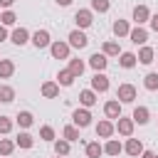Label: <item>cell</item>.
<instances>
[{
    "mask_svg": "<svg viewBox=\"0 0 158 158\" xmlns=\"http://www.w3.org/2000/svg\"><path fill=\"white\" fill-rule=\"evenodd\" d=\"M57 5H62V7H67V5H72V0H57Z\"/></svg>",
    "mask_w": 158,
    "mask_h": 158,
    "instance_id": "7bdbcfd3",
    "label": "cell"
},
{
    "mask_svg": "<svg viewBox=\"0 0 158 158\" xmlns=\"http://www.w3.org/2000/svg\"><path fill=\"white\" fill-rule=\"evenodd\" d=\"M32 44H35L37 49H42V47H49V44H52V40H49V32H47V30H37V32L32 35Z\"/></svg>",
    "mask_w": 158,
    "mask_h": 158,
    "instance_id": "277c9868",
    "label": "cell"
},
{
    "mask_svg": "<svg viewBox=\"0 0 158 158\" xmlns=\"http://www.w3.org/2000/svg\"><path fill=\"white\" fill-rule=\"evenodd\" d=\"M91 10H96V12H106V10H109V0H91Z\"/></svg>",
    "mask_w": 158,
    "mask_h": 158,
    "instance_id": "d590c367",
    "label": "cell"
},
{
    "mask_svg": "<svg viewBox=\"0 0 158 158\" xmlns=\"http://www.w3.org/2000/svg\"><path fill=\"white\" fill-rule=\"evenodd\" d=\"M89 44V40H86V35L84 32H79V30H74V32H69V47H77V49H84Z\"/></svg>",
    "mask_w": 158,
    "mask_h": 158,
    "instance_id": "5b68a950",
    "label": "cell"
},
{
    "mask_svg": "<svg viewBox=\"0 0 158 158\" xmlns=\"http://www.w3.org/2000/svg\"><path fill=\"white\" fill-rule=\"evenodd\" d=\"M126 153H128V156H141V153H143V143H141L138 138H128V143H126Z\"/></svg>",
    "mask_w": 158,
    "mask_h": 158,
    "instance_id": "e0dca14e",
    "label": "cell"
},
{
    "mask_svg": "<svg viewBox=\"0 0 158 158\" xmlns=\"http://www.w3.org/2000/svg\"><path fill=\"white\" fill-rule=\"evenodd\" d=\"M15 20H17V17H15L12 10H5V12L0 15V22H2V25H15Z\"/></svg>",
    "mask_w": 158,
    "mask_h": 158,
    "instance_id": "e575fe53",
    "label": "cell"
},
{
    "mask_svg": "<svg viewBox=\"0 0 158 158\" xmlns=\"http://www.w3.org/2000/svg\"><path fill=\"white\" fill-rule=\"evenodd\" d=\"M79 101H81V106H94L96 104V91L94 89H84V91H79Z\"/></svg>",
    "mask_w": 158,
    "mask_h": 158,
    "instance_id": "4fadbf2b",
    "label": "cell"
},
{
    "mask_svg": "<svg viewBox=\"0 0 158 158\" xmlns=\"http://www.w3.org/2000/svg\"><path fill=\"white\" fill-rule=\"evenodd\" d=\"M12 99H15V89H12V86H2V84H0V101L10 104Z\"/></svg>",
    "mask_w": 158,
    "mask_h": 158,
    "instance_id": "4dcf8cb0",
    "label": "cell"
},
{
    "mask_svg": "<svg viewBox=\"0 0 158 158\" xmlns=\"http://www.w3.org/2000/svg\"><path fill=\"white\" fill-rule=\"evenodd\" d=\"M49 52H52L54 59H69V44L67 42H52Z\"/></svg>",
    "mask_w": 158,
    "mask_h": 158,
    "instance_id": "3957f363",
    "label": "cell"
},
{
    "mask_svg": "<svg viewBox=\"0 0 158 158\" xmlns=\"http://www.w3.org/2000/svg\"><path fill=\"white\" fill-rule=\"evenodd\" d=\"M40 136H42L44 141H52V138H54V128H52V126H42V128H40Z\"/></svg>",
    "mask_w": 158,
    "mask_h": 158,
    "instance_id": "8d00e7d4",
    "label": "cell"
},
{
    "mask_svg": "<svg viewBox=\"0 0 158 158\" xmlns=\"http://www.w3.org/2000/svg\"><path fill=\"white\" fill-rule=\"evenodd\" d=\"M148 22H151L153 32H158V12H156V15H151V20H148Z\"/></svg>",
    "mask_w": 158,
    "mask_h": 158,
    "instance_id": "f35d334b",
    "label": "cell"
},
{
    "mask_svg": "<svg viewBox=\"0 0 158 158\" xmlns=\"http://www.w3.org/2000/svg\"><path fill=\"white\" fill-rule=\"evenodd\" d=\"M114 131H116V128H114L111 121H99V126H96V136H101V138H109Z\"/></svg>",
    "mask_w": 158,
    "mask_h": 158,
    "instance_id": "2e32d148",
    "label": "cell"
},
{
    "mask_svg": "<svg viewBox=\"0 0 158 158\" xmlns=\"http://www.w3.org/2000/svg\"><path fill=\"white\" fill-rule=\"evenodd\" d=\"M54 153H57V156H67V153H69V141H67V138L54 141Z\"/></svg>",
    "mask_w": 158,
    "mask_h": 158,
    "instance_id": "1f68e13d",
    "label": "cell"
},
{
    "mask_svg": "<svg viewBox=\"0 0 158 158\" xmlns=\"http://www.w3.org/2000/svg\"><path fill=\"white\" fill-rule=\"evenodd\" d=\"M114 128H116L121 136H131V133H133V118H123V116H118Z\"/></svg>",
    "mask_w": 158,
    "mask_h": 158,
    "instance_id": "52a82bcc",
    "label": "cell"
},
{
    "mask_svg": "<svg viewBox=\"0 0 158 158\" xmlns=\"http://www.w3.org/2000/svg\"><path fill=\"white\" fill-rule=\"evenodd\" d=\"M116 99H118L121 104H131V101L136 99V86H133V84H121L118 91H116Z\"/></svg>",
    "mask_w": 158,
    "mask_h": 158,
    "instance_id": "6da1fadb",
    "label": "cell"
},
{
    "mask_svg": "<svg viewBox=\"0 0 158 158\" xmlns=\"http://www.w3.org/2000/svg\"><path fill=\"white\" fill-rule=\"evenodd\" d=\"M15 74V62L12 59H0V79H10Z\"/></svg>",
    "mask_w": 158,
    "mask_h": 158,
    "instance_id": "9a60e30c",
    "label": "cell"
},
{
    "mask_svg": "<svg viewBox=\"0 0 158 158\" xmlns=\"http://www.w3.org/2000/svg\"><path fill=\"white\" fill-rule=\"evenodd\" d=\"M141 158H158V156H156L153 151H143V153H141Z\"/></svg>",
    "mask_w": 158,
    "mask_h": 158,
    "instance_id": "ab89813d",
    "label": "cell"
},
{
    "mask_svg": "<svg viewBox=\"0 0 158 158\" xmlns=\"http://www.w3.org/2000/svg\"><path fill=\"white\" fill-rule=\"evenodd\" d=\"M143 86H146L148 91H156V89H158V72H151V74H146V79H143Z\"/></svg>",
    "mask_w": 158,
    "mask_h": 158,
    "instance_id": "cb8c5ba5",
    "label": "cell"
},
{
    "mask_svg": "<svg viewBox=\"0 0 158 158\" xmlns=\"http://www.w3.org/2000/svg\"><path fill=\"white\" fill-rule=\"evenodd\" d=\"M133 20H136L138 25L148 22V20H151V12H148V7H146V5H136V7H133Z\"/></svg>",
    "mask_w": 158,
    "mask_h": 158,
    "instance_id": "8fae6325",
    "label": "cell"
},
{
    "mask_svg": "<svg viewBox=\"0 0 158 158\" xmlns=\"http://www.w3.org/2000/svg\"><path fill=\"white\" fill-rule=\"evenodd\" d=\"M12 2H15V0H0V7H10Z\"/></svg>",
    "mask_w": 158,
    "mask_h": 158,
    "instance_id": "b9f144b4",
    "label": "cell"
},
{
    "mask_svg": "<svg viewBox=\"0 0 158 158\" xmlns=\"http://www.w3.org/2000/svg\"><path fill=\"white\" fill-rule=\"evenodd\" d=\"M10 128H12V121L7 116H0V133H7Z\"/></svg>",
    "mask_w": 158,
    "mask_h": 158,
    "instance_id": "74e56055",
    "label": "cell"
},
{
    "mask_svg": "<svg viewBox=\"0 0 158 158\" xmlns=\"http://www.w3.org/2000/svg\"><path fill=\"white\" fill-rule=\"evenodd\" d=\"M2 40H7V30L0 25V42H2Z\"/></svg>",
    "mask_w": 158,
    "mask_h": 158,
    "instance_id": "60d3db41",
    "label": "cell"
},
{
    "mask_svg": "<svg viewBox=\"0 0 158 158\" xmlns=\"http://www.w3.org/2000/svg\"><path fill=\"white\" fill-rule=\"evenodd\" d=\"M104 153V146L99 143V141H91L89 146H86V158H99Z\"/></svg>",
    "mask_w": 158,
    "mask_h": 158,
    "instance_id": "7402d4cb",
    "label": "cell"
},
{
    "mask_svg": "<svg viewBox=\"0 0 158 158\" xmlns=\"http://www.w3.org/2000/svg\"><path fill=\"white\" fill-rule=\"evenodd\" d=\"M57 79H59V84H62V86H72V81H74L77 77H74L69 69H62V72L57 74Z\"/></svg>",
    "mask_w": 158,
    "mask_h": 158,
    "instance_id": "4316f807",
    "label": "cell"
},
{
    "mask_svg": "<svg viewBox=\"0 0 158 158\" xmlns=\"http://www.w3.org/2000/svg\"><path fill=\"white\" fill-rule=\"evenodd\" d=\"M148 116H151V111H148L146 106H136L131 118H133V123H141V126H143V123H148Z\"/></svg>",
    "mask_w": 158,
    "mask_h": 158,
    "instance_id": "5bb4252c",
    "label": "cell"
},
{
    "mask_svg": "<svg viewBox=\"0 0 158 158\" xmlns=\"http://www.w3.org/2000/svg\"><path fill=\"white\" fill-rule=\"evenodd\" d=\"M121 151H123V146H121L116 138H109V143L104 146V153H109V156H118Z\"/></svg>",
    "mask_w": 158,
    "mask_h": 158,
    "instance_id": "44dd1931",
    "label": "cell"
},
{
    "mask_svg": "<svg viewBox=\"0 0 158 158\" xmlns=\"http://www.w3.org/2000/svg\"><path fill=\"white\" fill-rule=\"evenodd\" d=\"M141 64H151L153 62V49L151 47H141V52H138V57H136Z\"/></svg>",
    "mask_w": 158,
    "mask_h": 158,
    "instance_id": "d4e9b609",
    "label": "cell"
},
{
    "mask_svg": "<svg viewBox=\"0 0 158 158\" xmlns=\"http://www.w3.org/2000/svg\"><path fill=\"white\" fill-rule=\"evenodd\" d=\"M94 15H91V10H77V15H74V22L79 25V27H89L94 20H91Z\"/></svg>",
    "mask_w": 158,
    "mask_h": 158,
    "instance_id": "9c48e42d",
    "label": "cell"
},
{
    "mask_svg": "<svg viewBox=\"0 0 158 158\" xmlns=\"http://www.w3.org/2000/svg\"><path fill=\"white\" fill-rule=\"evenodd\" d=\"M57 158H64V156H57Z\"/></svg>",
    "mask_w": 158,
    "mask_h": 158,
    "instance_id": "ee69618b",
    "label": "cell"
},
{
    "mask_svg": "<svg viewBox=\"0 0 158 158\" xmlns=\"http://www.w3.org/2000/svg\"><path fill=\"white\" fill-rule=\"evenodd\" d=\"M17 123H20L22 128H30V126L35 123V116H32L30 111H20V114H17Z\"/></svg>",
    "mask_w": 158,
    "mask_h": 158,
    "instance_id": "603a6c76",
    "label": "cell"
},
{
    "mask_svg": "<svg viewBox=\"0 0 158 158\" xmlns=\"http://www.w3.org/2000/svg\"><path fill=\"white\" fill-rule=\"evenodd\" d=\"M128 37H131V42H133V44H146V40H148V32H146V30L138 25L136 30H131V32H128Z\"/></svg>",
    "mask_w": 158,
    "mask_h": 158,
    "instance_id": "7c38bea8",
    "label": "cell"
},
{
    "mask_svg": "<svg viewBox=\"0 0 158 158\" xmlns=\"http://www.w3.org/2000/svg\"><path fill=\"white\" fill-rule=\"evenodd\" d=\"M27 40H30V32H27L25 27H17V30L12 32V42H15L17 47H22V44H25Z\"/></svg>",
    "mask_w": 158,
    "mask_h": 158,
    "instance_id": "ac0fdd59",
    "label": "cell"
},
{
    "mask_svg": "<svg viewBox=\"0 0 158 158\" xmlns=\"http://www.w3.org/2000/svg\"><path fill=\"white\" fill-rule=\"evenodd\" d=\"M104 114H106V118H118V116H121V101H118V99L106 101V104H104Z\"/></svg>",
    "mask_w": 158,
    "mask_h": 158,
    "instance_id": "8992f818",
    "label": "cell"
},
{
    "mask_svg": "<svg viewBox=\"0 0 158 158\" xmlns=\"http://www.w3.org/2000/svg\"><path fill=\"white\" fill-rule=\"evenodd\" d=\"M104 54H106V57H116V54H121L118 42H106V44H104Z\"/></svg>",
    "mask_w": 158,
    "mask_h": 158,
    "instance_id": "d6a6232c",
    "label": "cell"
},
{
    "mask_svg": "<svg viewBox=\"0 0 158 158\" xmlns=\"http://www.w3.org/2000/svg\"><path fill=\"white\" fill-rule=\"evenodd\" d=\"M32 143H35V141H32V136H30L27 131H22V133L17 136V141H15V146H20V148H32Z\"/></svg>",
    "mask_w": 158,
    "mask_h": 158,
    "instance_id": "f1b7e54d",
    "label": "cell"
},
{
    "mask_svg": "<svg viewBox=\"0 0 158 158\" xmlns=\"http://www.w3.org/2000/svg\"><path fill=\"white\" fill-rule=\"evenodd\" d=\"M89 64H91L96 72H104V69H106V64H109V59H106V54H104V52H101V54L96 52V54H91V57H89Z\"/></svg>",
    "mask_w": 158,
    "mask_h": 158,
    "instance_id": "30bf717a",
    "label": "cell"
},
{
    "mask_svg": "<svg viewBox=\"0 0 158 158\" xmlns=\"http://www.w3.org/2000/svg\"><path fill=\"white\" fill-rule=\"evenodd\" d=\"M91 89H94V91H106V89H109V77L101 74V72H96V74L91 77Z\"/></svg>",
    "mask_w": 158,
    "mask_h": 158,
    "instance_id": "ba28073f",
    "label": "cell"
},
{
    "mask_svg": "<svg viewBox=\"0 0 158 158\" xmlns=\"http://www.w3.org/2000/svg\"><path fill=\"white\" fill-rule=\"evenodd\" d=\"M69 72H72L74 77H81V74H84V62H81V59H69Z\"/></svg>",
    "mask_w": 158,
    "mask_h": 158,
    "instance_id": "f546056e",
    "label": "cell"
},
{
    "mask_svg": "<svg viewBox=\"0 0 158 158\" xmlns=\"http://www.w3.org/2000/svg\"><path fill=\"white\" fill-rule=\"evenodd\" d=\"M128 32H131V27H128L126 20H116V22H114V35H116V37H126Z\"/></svg>",
    "mask_w": 158,
    "mask_h": 158,
    "instance_id": "ffe728a7",
    "label": "cell"
},
{
    "mask_svg": "<svg viewBox=\"0 0 158 158\" xmlns=\"http://www.w3.org/2000/svg\"><path fill=\"white\" fill-rule=\"evenodd\" d=\"M12 148H15V143H12V141L0 138V156H10V153H12Z\"/></svg>",
    "mask_w": 158,
    "mask_h": 158,
    "instance_id": "836d02e7",
    "label": "cell"
},
{
    "mask_svg": "<svg viewBox=\"0 0 158 158\" xmlns=\"http://www.w3.org/2000/svg\"><path fill=\"white\" fill-rule=\"evenodd\" d=\"M72 121H74L77 128H86V126L91 123V114H89V109H77V111L72 114Z\"/></svg>",
    "mask_w": 158,
    "mask_h": 158,
    "instance_id": "7a4b0ae2",
    "label": "cell"
},
{
    "mask_svg": "<svg viewBox=\"0 0 158 158\" xmlns=\"http://www.w3.org/2000/svg\"><path fill=\"white\" fill-rule=\"evenodd\" d=\"M57 94H59V84H54V81H44V84H42V96L54 99Z\"/></svg>",
    "mask_w": 158,
    "mask_h": 158,
    "instance_id": "d6986e66",
    "label": "cell"
},
{
    "mask_svg": "<svg viewBox=\"0 0 158 158\" xmlns=\"http://www.w3.org/2000/svg\"><path fill=\"white\" fill-rule=\"evenodd\" d=\"M62 136H64L69 143H72V141H81V138H79V128H77V126H64Z\"/></svg>",
    "mask_w": 158,
    "mask_h": 158,
    "instance_id": "83f0119b",
    "label": "cell"
},
{
    "mask_svg": "<svg viewBox=\"0 0 158 158\" xmlns=\"http://www.w3.org/2000/svg\"><path fill=\"white\" fill-rule=\"evenodd\" d=\"M118 64H121V67H126V69H131V67L136 64V54H133V52H121Z\"/></svg>",
    "mask_w": 158,
    "mask_h": 158,
    "instance_id": "484cf974",
    "label": "cell"
},
{
    "mask_svg": "<svg viewBox=\"0 0 158 158\" xmlns=\"http://www.w3.org/2000/svg\"><path fill=\"white\" fill-rule=\"evenodd\" d=\"M5 158H7V156H5Z\"/></svg>",
    "mask_w": 158,
    "mask_h": 158,
    "instance_id": "f6af8a7d",
    "label": "cell"
}]
</instances>
